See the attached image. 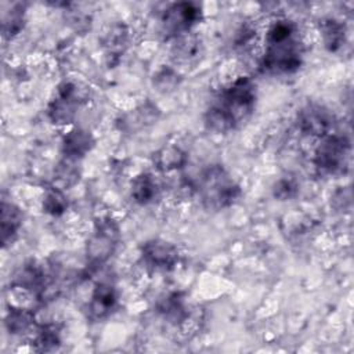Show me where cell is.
Listing matches in <instances>:
<instances>
[{"label":"cell","mask_w":354,"mask_h":354,"mask_svg":"<svg viewBox=\"0 0 354 354\" xmlns=\"http://www.w3.org/2000/svg\"><path fill=\"white\" fill-rule=\"evenodd\" d=\"M202 51V44L198 36L192 33L183 35L174 39V44L171 47L173 58L180 64H191L195 62Z\"/></svg>","instance_id":"cell-19"},{"label":"cell","mask_w":354,"mask_h":354,"mask_svg":"<svg viewBox=\"0 0 354 354\" xmlns=\"http://www.w3.org/2000/svg\"><path fill=\"white\" fill-rule=\"evenodd\" d=\"M299 181L295 176H282L272 187V196L278 201H290L299 195Z\"/></svg>","instance_id":"cell-25"},{"label":"cell","mask_w":354,"mask_h":354,"mask_svg":"<svg viewBox=\"0 0 354 354\" xmlns=\"http://www.w3.org/2000/svg\"><path fill=\"white\" fill-rule=\"evenodd\" d=\"M160 194V187L149 171H142L137 174L130 184V195L133 201L141 206L153 203Z\"/></svg>","instance_id":"cell-15"},{"label":"cell","mask_w":354,"mask_h":354,"mask_svg":"<svg viewBox=\"0 0 354 354\" xmlns=\"http://www.w3.org/2000/svg\"><path fill=\"white\" fill-rule=\"evenodd\" d=\"M120 239V227L113 217H97L93 232L86 242V271L91 274L105 266L116 252Z\"/></svg>","instance_id":"cell-4"},{"label":"cell","mask_w":354,"mask_h":354,"mask_svg":"<svg viewBox=\"0 0 354 354\" xmlns=\"http://www.w3.org/2000/svg\"><path fill=\"white\" fill-rule=\"evenodd\" d=\"M61 346V333L57 325L43 324L35 328L32 347L37 353H50Z\"/></svg>","instance_id":"cell-20"},{"label":"cell","mask_w":354,"mask_h":354,"mask_svg":"<svg viewBox=\"0 0 354 354\" xmlns=\"http://www.w3.org/2000/svg\"><path fill=\"white\" fill-rule=\"evenodd\" d=\"M140 257L142 264L152 271H170L177 266L180 252L174 243L162 238H152L141 245Z\"/></svg>","instance_id":"cell-9"},{"label":"cell","mask_w":354,"mask_h":354,"mask_svg":"<svg viewBox=\"0 0 354 354\" xmlns=\"http://www.w3.org/2000/svg\"><path fill=\"white\" fill-rule=\"evenodd\" d=\"M319 32L322 43L329 53H339L347 41V29L343 21L328 17L319 22Z\"/></svg>","instance_id":"cell-16"},{"label":"cell","mask_w":354,"mask_h":354,"mask_svg":"<svg viewBox=\"0 0 354 354\" xmlns=\"http://www.w3.org/2000/svg\"><path fill=\"white\" fill-rule=\"evenodd\" d=\"M94 147H95L94 136L86 129L75 127L62 137L61 152L64 158L79 162L88 152H91Z\"/></svg>","instance_id":"cell-12"},{"label":"cell","mask_w":354,"mask_h":354,"mask_svg":"<svg viewBox=\"0 0 354 354\" xmlns=\"http://www.w3.org/2000/svg\"><path fill=\"white\" fill-rule=\"evenodd\" d=\"M0 232L1 245L6 249L17 239L18 232L24 223V212L14 202L3 199L0 207Z\"/></svg>","instance_id":"cell-14"},{"label":"cell","mask_w":354,"mask_h":354,"mask_svg":"<svg viewBox=\"0 0 354 354\" xmlns=\"http://www.w3.org/2000/svg\"><path fill=\"white\" fill-rule=\"evenodd\" d=\"M119 303L116 286L109 281H98L87 303V318L91 321L106 319L115 313Z\"/></svg>","instance_id":"cell-10"},{"label":"cell","mask_w":354,"mask_h":354,"mask_svg":"<svg viewBox=\"0 0 354 354\" xmlns=\"http://www.w3.org/2000/svg\"><path fill=\"white\" fill-rule=\"evenodd\" d=\"M201 203L207 210H224L242 196L241 185L220 163L206 166L194 185Z\"/></svg>","instance_id":"cell-3"},{"label":"cell","mask_w":354,"mask_h":354,"mask_svg":"<svg viewBox=\"0 0 354 354\" xmlns=\"http://www.w3.org/2000/svg\"><path fill=\"white\" fill-rule=\"evenodd\" d=\"M104 55L108 66H115L120 62L123 54L130 44V29L124 22L112 24L101 37Z\"/></svg>","instance_id":"cell-11"},{"label":"cell","mask_w":354,"mask_h":354,"mask_svg":"<svg viewBox=\"0 0 354 354\" xmlns=\"http://www.w3.org/2000/svg\"><path fill=\"white\" fill-rule=\"evenodd\" d=\"M68 207H69V201L64 189L55 185L46 188L41 199V209L46 214L53 217H59L68 210Z\"/></svg>","instance_id":"cell-22"},{"label":"cell","mask_w":354,"mask_h":354,"mask_svg":"<svg viewBox=\"0 0 354 354\" xmlns=\"http://www.w3.org/2000/svg\"><path fill=\"white\" fill-rule=\"evenodd\" d=\"M88 101V87L64 80L47 105V118L53 124L65 126L75 120L77 109Z\"/></svg>","instance_id":"cell-6"},{"label":"cell","mask_w":354,"mask_h":354,"mask_svg":"<svg viewBox=\"0 0 354 354\" xmlns=\"http://www.w3.org/2000/svg\"><path fill=\"white\" fill-rule=\"evenodd\" d=\"M153 166L162 173H171L183 169L188 162V153L178 145L169 144L159 148L152 155Z\"/></svg>","instance_id":"cell-17"},{"label":"cell","mask_w":354,"mask_h":354,"mask_svg":"<svg viewBox=\"0 0 354 354\" xmlns=\"http://www.w3.org/2000/svg\"><path fill=\"white\" fill-rule=\"evenodd\" d=\"M202 19V8L194 1L173 3L160 15V29L166 39H176L191 33Z\"/></svg>","instance_id":"cell-7"},{"label":"cell","mask_w":354,"mask_h":354,"mask_svg":"<svg viewBox=\"0 0 354 354\" xmlns=\"http://www.w3.org/2000/svg\"><path fill=\"white\" fill-rule=\"evenodd\" d=\"M257 102V86L250 76H238L224 86L203 113L205 127L228 134L250 119Z\"/></svg>","instance_id":"cell-1"},{"label":"cell","mask_w":354,"mask_h":354,"mask_svg":"<svg viewBox=\"0 0 354 354\" xmlns=\"http://www.w3.org/2000/svg\"><path fill=\"white\" fill-rule=\"evenodd\" d=\"M181 76L170 66H163L153 75V86L160 93H170L178 87Z\"/></svg>","instance_id":"cell-26"},{"label":"cell","mask_w":354,"mask_h":354,"mask_svg":"<svg viewBox=\"0 0 354 354\" xmlns=\"http://www.w3.org/2000/svg\"><path fill=\"white\" fill-rule=\"evenodd\" d=\"M304 51L297 24L289 18H278L266 32L259 68L271 76L293 75L303 65Z\"/></svg>","instance_id":"cell-2"},{"label":"cell","mask_w":354,"mask_h":354,"mask_svg":"<svg viewBox=\"0 0 354 354\" xmlns=\"http://www.w3.org/2000/svg\"><path fill=\"white\" fill-rule=\"evenodd\" d=\"M156 313L170 325L180 328L189 318L185 297L180 292H170L156 301Z\"/></svg>","instance_id":"cell-13"},{"label":"cell","mask_w":354,"mask_h":354,"mask_svg":"<svg viewBox=\"0 0 354 354\" xmlns=\"http://www.w3.org/2000/svg\"><path fill=\"white\" fill-rule=\"evenodd\" d=\"M296 126L304 136L322 138L333 131L335 115L322 104L307 102L296 115Z\"/></svg>","instance_id":"cell-8"},{"label":"cell","mask_w":354,"mask_h":354,"mask_svg":"<svg viewBox=\"0 0 354 354\" xmlns=\"http://www.w3.org/2000/svg\"><path fill=\"white\" fill-rule=\"evenodd\" d=\"M351 141L347 134L332 131L322 137L314 151L313 163L319 176L337 177L350 166Z\"/></svg>","instance_id":"cell-5"},{"label":"cell","mask_w":354,"mask_h":354,"mask_svg":"<svg viewBox=\"0 0 354 354\" xmlns=\"http://www.w3.org/2000/svg\"><path fill=\"white\" fill-rule=\"evenodd\" d=\"M254 36H256V28L252 24L245 22L236 30V35L234 37V46L238 48H245L252 43Z\"/></svg>","instance_id":"cell-28"},{"label":"cell","mask_w":354,"mask_h":354,"mask_svg":"<svg viewBox=\"0 0 354 354\" xmlns=\"http://www.w3.org/2000/svg\"><path fill=\"white\" fill-rule=\"evenodd\" d=\"M65 19L68 25L77 33H84L91 28V17L79 10H68L65 11Z\"/></svg>","instance_id":"cell-27"},{"label":"cell","mask_w":354,"mask_h":354,"mask_svg":"<svg viewBox=\"0 0 354 354\" xmlns=\"http://www.w3.org/2000/svg\"><path fill=\"white\" fill-rule=\"evenodd\" d=\"M4 326L10 335L21 336L35 330V313L25 307L11 306L4 317Z\"/></svg>","instance_id":"cell-18"},{"label":"cell","mask_w":354,"mask_h":354,"mask_svg":"<svg viewBox=\"0 0 354 354\" xmlns=\"http://www.w3.org/2000/svg\"><path fill=\"white\" fill-rule=\"evenodd\" d=\"M26 11L25 4L17 3L8 11H4L1 18L3 39H12L25 28Z\"/></svg>","instance_id":"cell-21"},{"label":"cell","mask_w":354,"mask_h":354,"mask_svg":"<svg viewBox=\"0 0 354 354\" xmlns=\"http://www.w3.org/2000/svg\"><path fill=\"white\" fill-rule=\"evenodd\" d=\"M76 163H77L76 160H71L66 158H62V160L58 162V165L54 169V177H53L55 187L61 189H66L77 184L80 178V169L77 167Z\"/></svg>","instance_id":"cell-23"},{"label":"cell","mask_w":354,"mask_h":354,"mask_svg":"<svg viewBox=\"0 0 354 354\" xmlns=\"http://www.w3.org/2000/svg\"><path fill=\"white\" fill-rule=\"evenodd\" d=\"M159 109L155 104L147 101L144 104H141L140 106H137L131 115L127 116V120L123 122V124L129 129H142L147 127L149 124L156 123V120L159 119Z\"/></svg>","instance_id":"cell-24"}]
</instances>
